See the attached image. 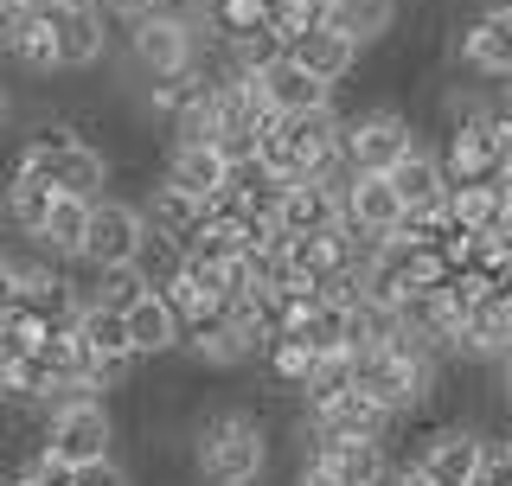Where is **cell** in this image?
<instances>
[{
	"label": "cell",
	"mask_w": 512,
	"mask_h": 486,
	"mask_svg": "<svg viewBox=\"0 0 512 486\" xmlns=\"http://www.w3.org/2000/svg\"><path fill=\"white\" fill-rule=\"evenodd\" d=\"M199 486H263L276 467V435L256 403H199L186 423Z\"/></svg>",
	"instance_id": "6da1fadb"
},
{
	"label": "cell",
	"mask_w": 512,
	"mask_h": 486,
	"mask_svg": "<svg viewBox=\"0 0 512 486\" xmlns=\"http://www.w3.org/2000/svg\"><path fill=\"white\" fill-rule=\"evenodd\" d=\"M205 58H212V39H205L199 13L154 7L128 26V64H135V77H173V71H192Z\"/></svg>",
	"instance_id": "7a4b0ae2"
},
{
	"label": "cell",
	"mask_w": 512,
	"mask_h": 486,
	"mask_svg": "<svg viewBox=\"0 0 512 486\" xmlns=\"http://www.w3.org/2000/svg\"><path fill=\"white\" fill-rule=\"evenodd\" d=\"M416 141V116L397 103H359L346 109V167L352 173H391Z\"/></svg>",
	"instance_id": "3957f363"
},
{
	"label": "cell",
	"mask_w": 512,
	"mask_h": 486,
	"mask_svg": "<svg viewBox=\"0 0 512 486\" xmlns=\"http://www.w3.org/2000/svg\"><path fill=\"white\" fill-rule=\"evenodd\" d=\"M45 448H52L58 461L84 467V461H103L122 448V429H116V410H109V397H71L64 410H45Z\"/></svg>",
	"instance_id": "277c9868"
},
{
	"label": "cell",
	"mask_w": 512,
	"mask_h": 486,
	"mask_svg": "<svg viewBox=\"0 0 512 486\" xmlns=\"http://www.w3.org/2000/svg\"><path fill=\"white\" fill-rule=\"evenodd\" d=\"M487 448H493V435L480 429L474 416H442V423H429L423 442H416V467L429 474V486H474Z\"/></svg>",
	"instance_id": "5b68a950"
},
{
	"label": "cell",
	"mask_w": 512,
	"mask_h": 486,
	"mask_svg": "<svg viewBox=\"0 0 512 486\" xmlns=\"http://www.w3.org/2000/svg\"><path fill=\"white\" fill-rule=\"evenodd\" d=\"M52 20V39H58V71L64 77H90L103 71L109 58V39H116V20H109L96 0H71V7H45Z\"/></svg>",
	"instance_id": "8992f818"
},
{
	"label": "cell",
	"mask_w": 512,
	"mask_h": 486,
	"mask_svg": "<svg viewBox=\"0 0 512 486\" xmlns=\"http://www.w3.org/2000/svg\"><path fill=\"white\" fill-rule=\"evenodd\" d=\"M141 243H148V212L141 199L103 192L90 205V231H84V269H109V263H135Z\"/></svg>",
	"instance_id": "52a82bcc"
},
{
	"label": "cell",
	"mask_w": 512,
	"mask_h": 486,
	"mask_svg": "<svg viewBox=\"0 0 512 486\" xmlns=\"http://www.w3.org/2000/svg\"><path fill=\"white\" fill-rule=\"evenodd\" d=\"M455 64L474 77H487V84H506L512 77V13L506 7H480L468 20L455 26Z\"/></svg>",
	"instance_id": "ba28073f"
},
{
	"label": "cell",
	"mask_w": 512,
	"mask_h": 486,
	"mask_svg": "<svg viewBox=\"0 0 512 486\" xmlns=\"http://www.w3.org/2000/svg\"><path fill=\"white\" fill-rule=\"evenodd\" d=\"M13 154H20L26 167H39L58 192H71V199H90V205L109 192V180H116V154L96 148V141H71V148H58V154H26V148H13Z\"/></svg>",
	"instance_id": "9c48e42d"
},
{
	"label": "cell",
	"mask_w": 512,
	"mask_h": 486,
	"mask_svg": "<svg viewBox=\"0 0 512 486\" xmlns=\"http://www.w3.org/2000/svg\"><path fill=\"white\" fill-rule=\"evenodd\" d=\"M295 58L308 64V71L320 77V84H352V77H359V64H365V45L352 39V32H340L333 20H314L308 32H301L295 39Z\"/></svg>",
	"instance_id": "30bf717a"
},
{
	"label": "cell",
	"mask_w": 512,
	"mask_h": 486,
	"mask_svg": "<svg viewBox=\"0 0 512 486\" xmlns=\"http://www.w3.org/2000/svg\"><path fill=\"white\" fill-rule=\"evenodd\" d=\"M160 173L173 186H186L192 199H212V192L231 186V160H224L218 141H167L160 148Z\"/></svg>",
	"instance_id": "8fae6325"
},
{
	"label": "cell",
	"mask_w": 512,
	"mask_h": 486,
	"mask_svg": "<svg viewBox=\"0 0 512 486\" xmlns=\"http://www.w3.org/2000/svg\"><path fill=\"white\" fill-rule=\"evenodd\" d=\"M128 339H135V352H141L148 365L180 359V352H186V320L173 314V301L154 288V295H141L135 307H128Z\"/></svg>",
	"instance_id": "7c38bea8"
},
{
	"label": "cell",
	"mask_w": 512,
	"mask_h": 486,
	"mask_svg": "<svg viewBox=\"0 0 512 486\" xmlns=\"http://www.w3.org/2000/svg\"><path fill=\"white\" fill-rule=\"evenodd\" d=\"M340 199H346V231H397L404 224V199H397L391 173H352Z\"/></svg>",
	"instance_id": "4fadbf2b"
},
{
	"label": "cell",
	"mask_w": 512,
	"mask_h": 486,
	"mask_svg": "<svg viewBox=\"0 0 512 486\" xmlns=\"http://www.w3.org/2000/svg\"><path fill=\"white\" fill-rule=\"evenodd\" d=\"M84 231H90V199H71V192H58L52 212H45V224H39L26 243H39L52 263L77 269V263H84Z\"/></svg>",
	"instance_id": "5bb4252c"
},
{
	"label": "cell",
	"mask_w": 512,
	"mask_h": 486,
	"mask_svg": "<svg viewBox=\"0 0 512 486\" xmlns=\"http://www.w3.org/2000/svg\"><path fill=\"white\" fill-rule=\"evenodd\" d=\"M256 84H263L269 96V109H282V116H301V109H320V103H333V84H320V77L301 64L295 52L276 58L269 71H256Z\"/></svg>",
	"instance_id": "9a60e30c"
},
{
	"label": "cell",
	"mask_w": 512,
	"mask_h": 486,
	"mask_svg": "<svg viewBox=\"0 0 512 486\" xmlns=\"http://www.w3.org/2000/svg\"><path fill=\"white\" fill-rule=\"evenodd\" d=\"M346 391H359V352H320L314 371H308V384L295 391V410L320 416V410H333Z\"/></svg>",
	"instance_id": "2e32d148"
},
{
	"label": "cell",
	"mask_w": 512,
	"mask_h": 486,
	"mask_svg": "<svg viewBox=\"0 0 512 486\" xmlns=\"http://www.w3.org/2000/svg\"><path fill=\"white\" fill-rule=\"evenodd\" d=\"M391 186H397V199H404V212H416V205H442V199H448L442 148H410V154L391 167Z\"/></svg>",
	"instance_id": "e0dca14e"
},
{
	"label": "cell",
	"mask_w": 512,
	"mask_h": 486,
	"mask_svg": "<svg viewBox=\"0 0 512 486\" xmlns=\"http://www.w3.org/2000/svg\"><path fill=\"white\" fill-rule=\"evenodd\" d=\"M141 212H148V224H154V231H173V237H186L192 224L205 218V199H192L186 186H173L167 173L154 167V186L141 192Z\"/></svg>",
	"instance_id": "ac0fdd59"
},
{
	"label": "cell",
	"mask_w": 512,
	"mask_h": 486,
	"mask_svg": "<svg viewBox=\"0 0 512 486\" xmlns=\"http://www.w3.org/2000/svg\"><path fill=\"white\" fill-rule=\"evenodd\" d=\"M327 20L340 32H352L359 45H384L397 32V20H404V0H333Z\"/></svg>",
	"instance_id": "d6986e66"
},
{
	"label": "cell",
	"mask_w": 512,
	"mask_h": 486,
	"mask_svg": "<svg viewBox=\"0 0 512 486\" xmlns=\"http://www.w3.org/2000/svg\"><path fill=\"white\" fill-rule=\"evenodd\" d=\"M84 269V263H77ZM141 295H154V282L141 275V263H109V269H90V282H84V301H103V307H116V314H128Z\"/></svg>",
	"instance_id": "ffe728a7"
},
{
	"label": "cell",
	"mask_w": 512,
	"mask_h": 486,
	"mask_svg": "<svg viewBox=\"0 0 512 486\" xmlns=\"http://www.w3.org/2000/svg\"><path fill=\"white\" fill-rule=\"evenodd\" d=\"M141 275H148L154 288H173V282H186V237H173V231H154L148 224V243H141Z\"/></svg>",
	"instance_id": "44dd1931"
},
{
	"label": "cell",
	"mask_w": 512,
	"mask_h": 486,
	"mask_svg": "<svg viewBox=\"0 0 512 486\" xmlns=\"http://www.w3.org/2000/svg\"><path fill=\"white\" fill-rule=\"evenodd\" d=\"M77 333H84L90 352H135V339H128V314H116V307H103V301L77 307Z\"/></svg>",
	"instance_id": "7402d4cb"
},
{
	"label": "cell",
	"mask_w": 512,
	"mask_h": 486,
	"mask_svg": "<svg viewBox=\"0 0 512 486\" xmlns=\"http://www.w3.org/2000/svg\"><path fill=\"white\" fill-rule=\"evenodd\" d=\"M320 461H333L346 474V486H372L391 474V442H340L333 455H320Z\"/></svg>",
	"instance_id": "603a6c76"
},
{
	"label": "cell",
	"mask_w": 512,
	"mask_h": 486,
	"mask_svg": "<svg viewBox=\"0 0 512 486\" xmlns=\"http://www.w3.org/2000/svg\"><path fill=\"white\" fill-rule=\"evenodd\" d=\"M77 486H135V474H128L116 455H103V461H84V467H77Z\"/></svg>",
	"instance_id": "cb8c5ba5"
},
{
	"label": "cell",
	"mask_w": 512,
	"mask_h": 486,
	"mask_svg": "<svg viewBox=\"0 0 512 486\" xmlns=\"http://www.w3.org/2000/svg\"><path fill=\"white\" fill-rule=\"evenodd\" d=\"M474 486H512V442H506V435H500V442L487 448V461H480Z\"/></svg>",
	"instance_id": "d4e9b609"
},
{
	"label": "cell",
	"mask_w": 512,
	"mask_h": 486,
	"mask_svg": "<svg viewBox=\"0 0 512 486\" xmlns=\"http://www.w3.org/2000/svg\"><path fill=\"white\" fill-rule=\"evenodd\" d=\"M295 486H346V474L333 461H295Z\"/></svg>",
	"instance_id": "484cf974"
},
{
	"label": "cell",
	"mask_w": 512,
	"mask_h": 486,
	"mask_svg": "<svg viewBox=\"0 0 512 486\" xmlns=\"http://www.w3.org/2000/svg\"><path fill=\"white\" fill-rule=\"evenodd\" d=\"M96 7H103L116 26H135L141 13H154V7H160V0H96Z\"/></svg>",
	"instance_id": "4316f807"
},
{
	"label": "cell",
	"mask_w": 512,
	"mask_h": 486,
	"mask_svg": "<svg viewBox=\"0 0 512 486\" xmlns=\"http://www.w3.org/2000/svg\"><path fill=\"white\" fill-rule=\"evenodd\" d=\"M13 122H20V96H13L7 84H0V135H7Z\"/></svg>",
	"instance_id": "83f0119b"
},
{
	"label": "cell",
	"mask_w": 512,
	"mask_h": 486,
	"mask_svg": "<svg viewBox=\"0 0 512 486\" xmlns=\"http://www.w3.org/2000/svg\"><path fill=\"white\" fill-rule=\"evenodd\" d=\"M0 403H13V359L0 352Z\"/></svg>",
	"instance_id": "f1b7e54d"
},
{
	"label": "cell",
	"mask_w": 512,
	"mask_h": 486,
	"mask_svg": "<svg viewBox=\"0 0 512 486\" xmlns=\"http://www.w3.org/2000/svg\"><path fill=\"white\" fill-rule=\"evenodd\" d=\"M39 7H71V0H39Z\"/></svg>",
	"instance_id": "f546056e"
},
{
	"label": "cell",
	"mask_w": 512,
	"mask_h": 486,
	"mask_svg": "<svg viewBox=\"0 0 512 486\" xmlns=\"http://www.w3.org/2000/svg\"><path fill=\"white\" fill-rule=\"evenodd\" d=\"M493 7H506V13H512V0H493Z\"/></svg>",
	"instance_id": "4dcf8cb0"
},
{
	"label": "cell",
	"mask_w": 512,
	"mask_h": 486,
	"mask_svg": "<svg viewBox=\"0 0 512 486\" xmlns=\"http://www.w3.org/2000/svg\"><path fill=\"white\" fill-rule=\"evenodd\" d=\"M506 90H512V77H506Z\"/></svg>",
	"instance_id": "1f68e13d"
}]
</instances>
